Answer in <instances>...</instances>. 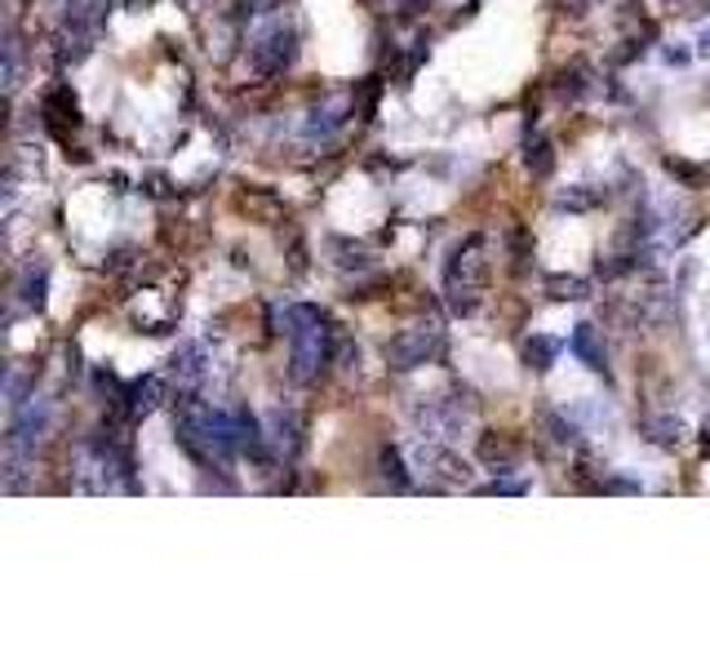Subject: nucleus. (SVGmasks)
Here are the masks:
<instances>
[{
  "mask_svg": "<svg viewBox=\"0 0 710 666\" xmlns=\"http://www.w3.org/2000/svg\"><path fill=\"white\" fill-rule=\"evenodd\" d=\"M431 352H436V329H409L387 347V361L396 370H418V365H427Z\"/></svg>",
  "mask_w": 710,
  "mask_h": 666,
  "instance_id": "1",
  "label": "nucleus"
},
{
  "mask_svg": "<svg viewBox=\"0 0 710 666\" xmlns=\"http://www.w3.org/2000/svg\"><path fill=\"white\" fill-rule=\"evenodd\" d=\"M289 59H293V32H284V28H271V32L253 45V67H258L262 76L284 72V67H289Z\"/></svg>",
  "mask_w": 710,
  "mask_h": 666,
  "instance_id": "2",
  "label": "nucleus"
},
{
  "mask_svg": "<svg viewBox=\"0 0 710 666\" xmlns=\"http://www.w3.org/2000/svg\"><path fill=\"white\" fill-rule=\"evenodd\" d=\"M568 352H573L586 370H604V352H599V343H595V324H577V329H573Z\"/></svg>",
  "mask_w": 710,
  "mask_h": 666,
  "instance_id": "3",
  "label": "nucleus"
},
{
  "mask_svg": "<svg viewBox=\"0 0 710 666\" xmlns=\"http://www.w3.org/2000/svg\"><path fill=\"white\" fill-rule=\"evenodd\" d=\"M156 392H160V387H156L152 378H147V383H138V387L129 392V405H125V409H129V418H143V414L156 405Z\"/></svg>",
  "mask_w": 710,
  "mask_h": 666,
  "instance_id": "4",
  "label": "nucleus"
},
{
  "mask_svg": "<svg viewBox=\"0 0 710 666\" xmlns=\"http://www.w3.org/2000/svg\"><path fill=\"white\" fill-rule=\"evenodd\" d=\"M524 356L533 361V370H551V361L560 356V343H551V339H533V343L524 347Z\"/></svg>",
  "mask_w": 710,
  "mask_h": 666,
  "instance_id": "5",
  "label": "nucleus"
},
{
  "mask_svg": "<svg viewBox=\"0 0 710 666\" xmlns=\"http://www.w3.org/2000/svg\"><path fill=\"white\" fill-rule=\"evenodd\" d=\"M200 361H205V352H200V347H182V356H174V370H178L187 383H196V378L205 374V365H200Z\"/></svg>",
  "mask_w": 710,
  "mask_h": 666,
  "instance_id": "6",
  "label": "nucleus"
},
{
  "mask_svg": "<svg viewBox=\"0 0 710 666\" xmlns=\"http://www.w3.org/2000/svg\"><path fill=\"white\" fill-rule=\"evenodd\" d=\"M383 467H387V476L396 480V489H405V485H409V480H405V467H400V458H396V454H387V458H383Z\"/></svg>",
  "mask_w": 710,
  "mask_h": 666,
  "instance_id": "7",
  "label": "nucleus"
},
{
  "mask_svg": "<svg viewBox=\"0 0 710 666\" xmlns=\"http://www.w3.org/2000/svg\"><path fill=\"white\" fill-rule=\"evenodd\" d=\"M701 54H710V32H701V45H697Z\"/></svg>",
  "mask_w": 710,
  "mask_h": 666,
  "instance_id": "8",
  "label": "nucleus"
}]
</instances>
